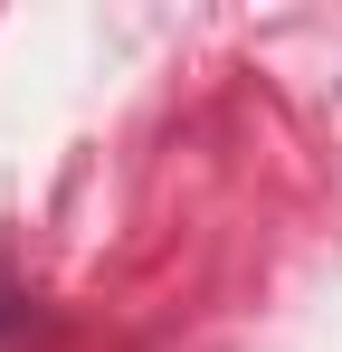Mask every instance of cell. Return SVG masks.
I'll list each match as a JSON object with an SVG mask.
<instances>
[{"label": "cell", "instance_id": "obj_1", "mask_svg": "<svg viewBox=\"0 0 342 352\" xmlns=\"http://www.w3.org/2000/svg\"><path fill=\"white\" fill-rule=\"evenodd\" d=\"M10 324H19V295H10V286H0V333H10Z\"/></svg>", "mask_w": 342, "mask_h": 352}]
</instances>
